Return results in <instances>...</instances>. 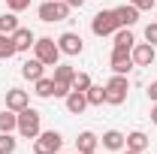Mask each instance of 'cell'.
Masks as SVG:
<instances>
[{
	"label": "cell",
	"mask_w": 157,
	"mask_h": 154,
	"mask_svg": "<svg viewBox=\"0 0 157 154\" xmlns=\"http://www.w3.org/2000/svg\"><path fill=\"white\" fill-rule=\"evenodd\" d=\"M12 42H15V52H30L33 42H36V37H33L30 27H18V30L12 33Z\"/></svg>",
	"instance_id": "9a60e30c"
},
{
	"label": "cell",
	"mask_w": 157,
	"mask_h": 154,
	"mask_svg": "<svg viewBox=\"0 0 157 154\" xmlns=\"http://www.w3.org/2000/svg\"><path fill=\"white\" fill-rule=\"evenodd\" d=\"M21 76L27 79V82H36V79L45 76V64H42V60H36V58L24 60V64H21Z\"/></svg>",
	"instance_id": "2e32d148"
},
{
	"label": "cell",
	"mask_w": 157,
	"mask_h": 154,
	"mask_svg": "<svg viewBox=\"0 0 157 154\" xmlns=\"http://www.w3.org/2000/svg\"><path fill=\"white\" fill-rule=\"evenodd\" d=\"M82 154H97V151H82Z\"/></svg>",
	"instance_id": "e575fe53"
},
{
	"label": "cell",
	"mask_w": 157,
	"mask_h": 154,
	"mask_svg": "<svg viewBox=\"0 0 157 154\" xmlns=\"http://www.w3.org/2000/svg\"><path fill=\"white\" fill-rule=\"evenodd\" d=\"M109 67H112V73L118 76H127L136 64H133V55L130 52H121V48H112V58H109Z\"/></svg>",
	"instance_id": "ba28073f"
},
{
	"label": "cell",
	"mask_w": 157,
	"mask_h": 154,
	"mask_svg": "<svg viewBox=\"0 0 157 154\" xmlns=\"http://www.w3.org/2000/svg\"><path fill=\"white\" fill-rule=\"evenodd\" d=\"M18 27L21 24H18V18H15V12H3V15H0V33H9V37H12Z\"/></svg>",
	"instance_id": "603a6c76"
},
{
	"label": "cell",
	"mask_w": 157,
	"mask_h": 154,
	"mask_svg": "<svg viewBox=\"0 0 157 154\" xmlns=\"http://www.w3.org/2000/svg\"><path fill=\"white\" fill-rule=\"evenodd\" d=\"M91 30H94V37H112V33L118 30L115 9H100L97 15L91 18Z\"/></svg>",
	"instance_id": "8992f818"
},
{
	"label": "cell",
	"mask_w": 157,
	"mask_h": 154,
	"mask_svg": "<svg viewBox=\"0 0 157 154\" xmlns=\"http://www.w3.org/2000/svg\"><path fill=\"white\" fill-rule=\"evenodd\" d=\"M36 15H39V21H45V24L67 21V18H70V6H67L63 0H45V3L36 6Z\"/></svg>",
	"instance_id": "277c9868"
},
{
	"label": "cell",
	"mask_w": 157,
	"mask_h": 154,
	"mask_svg": "<svg viewBox=\"0 0 157 154\" xmlns=\"http://www.w3.org/2000/svg\"><path fill=\"white\" fill-rule=\"evenodd\" d=\"M55 82H60V85H70L73 88V79H76V67H70V64H55Z\"/></svg>",
	"instance_id": "d6986e66"
},
{
	"label": "cell",
	"mask_w": 157,
	"mask_h": 154,
	"mask_svg": "<svg viewBox=\"0 0 157 154\" xmlns=\"http://www.w3.org/2000/svg\"><path fill=\"white\" fill-rule=\"evenodd\" d=\"M60 145H63V136L58 130H42L33 139V154H60Z\"/></svg>",
	"instance_id": "5b68a950"
},
{
	"label": "cell",
	"mask_w": 157,
	"mask_h": 154,
	"mask_svg": "<svg viewBox=\"0 0 157 154\" xmlns=\"http://www.w3.org/2000/svg\"><path fill=\"white\" fill-rule=\"evenodd\" d=\"M70 91H73L70 85H60V82H55V97H67Z\"/></svg>",
	"instance_id": "f546056e"
},
{
	"label": "cell",
	"mask_w": 157,
	"mask_h": 154,
	"mask_svg": "<svg viewBox=\"0 0 157 154\" xmlns=\"http://www.w3.org/2000/svg\"><path fill=\"white\" fill-rule=\"evenodd\" d=\"M151 124H157V103L151 106Z\"/></svg>",
	"instance_id": "d6a6232c"
},
{
	"label": "cell",
	"mask_w": 157,
	"mask_h": 154,
	"mask_svg": "<svg viewBox=\"0 0 157 154\" xmlns=\"http://www.w3.org/2000/svg\"><path fill=\"white\" fill-rule=\"evenodd\" d=\"M33 58L42 60L45 67H55V64H60L58 39H52V37H36V42H33Z\"/></svg>",
	"instance_id": "7a4b0ae2"
},
{
	"label": "cell",
	"mask_w": 157,
	"mask_h": 154,
	"mask_svg": "<svg viewBox=\"0 0 157 154\" xmlns=\"http://www.w3.org/2000/svg\"><path fill=\"white\" fill-rule=\"evenodd\" d=\"M121 154H139V151H130V148H124V151H121Z\"/></svg>",
	"instance_id": "836d02e7"
},
{
	"label": "cell",
	"mask_w": 157,
	"mask_h": 154,
	"mask_svg": "<svg viewBox=\"0 0 157 154\" xmlns=\"http://www.w3.org/2000/svg\"><path fill=\"white\" fill-rule=\"evenodd\" d=\"M91 85H94V82H91L88 73H76V79H73V91H82V94H85Z\"/></svg>",
	"instance_id": "484cf974"
},
{
	"label": "cell",
	"mask_w": 157,
	"mask_h": 154,
	"mask_svg": "<svg viewBox=\"0 0 157 154\" xmlns=\"http://www.w3.org/2000/svg\"><path fill=\"white\" fill-rule=\"evenodd\" d=\"M127 3H133L139 12H145V9H154V0H127Z\"/></svg>",
	"instance_id": "f1b7e54d"
},
{
	"label": "cell",
	"mask_w": 157,
	"mask_h": 154,
	"mask_svg": "<svg viewBox=\"0 0 157 154\" xmlns=\"http://www.w3.org/2000/svg\"><path fill=\"white\" fill-rule=\"evenodd\" d=\"M30 6V0H6V9L9 12H21V9H27Z\"/></svg>",
	"instance_id": "83f0119b"
},
{
	"label": "cell",
	"mask_w": 157,
	"mask_h": 154,
	"mask_svg": "<svg viewBox=\"0 0 157 154\" xmlns=\"http://www.w3.org/2000/svg\"><path fill=\"white\" fill-rule=\"evenodd\" d=\"M145 42H151V45L157 48V21L145 24Z\"/></svg>",
	"instance_id": "4316f807"
},
{
	"label": "cell",
	"mask_w": 157,
	"mask_h": 154,
	"mask_svg": "<svg viewBox=\"0 0 157 154\" xmlns=\"http://www.w3.org/2000/svg\"><path fill=\"white\" fill-rule=\"evenodd\" d=\"M112 39H115V48H121V52H133V45H136L133 27H118L112 33Z\"/></svg>",
	"instance_id": "4fadbf2b"
},
{
	"label": "cell",
	"mask_w": 157,
	"mask_h": 154,
	"mask_svg": "<svg viewBox=\"0 0 157 154\" xmlns=\"http://www.w3.org/2000/svg\"><path fill=\"white\" fill-rule=\"evenodd\" d=\"M148 136L142 133V130H133V133H127V145L124 148H130V151H139V154H145V148H148Z\"/></svg>",
	"instance_id": "ac0fdd59"
},
{
	"label": "cell",
	"mask_w": 157,
	"mask_h": 154,
	"mask_svg": "<svg viewBox=\"0 0 157 154\" xmlns=\"http://www.w3.org/2000/svg\"><path fill=\"white\" fill-rule=\"evenodd\" d=\"M115 18H118V27H133L139 21V9L133 3H124V6H115Z\"/></svg>",
	"instance_id": "30bf717a"
},
{
	"label": "cell",
	"mask_w": 157,
	"mask_h": 154,
	"mask_svg": "<svg viewBox=\"0 0 157 154\" xmlns=\"http://www.w3.org/2000/svg\"><path fill=\"white\" fill-rule=\"evenodd\" d=\"M148 100H151V103H157V82H151V85H148Z\"/></svg>",
	"instance_id": "4dcf8cb0"
},
{
	"label": "cell",
	"mask_w": 157,
	"mask_h": 154,
	"mask_svg": "<svg viewBox=\"0 0 157 154\" xmlns=\"http://www.w3.org/2000/svg\"><path fill=\"white\" fill-rule=\"evenodd\" d=\"M103 88H106V103H109V106H124V103H127V94H130V79L115 73Z\"/></svg>",
	"instance_id": "6da1fadb"
},
{
	"label": "cell",
	"mask_w": 157,
	"mask_h": 154,
	"mask_svg": "<svg viewBox=\"0 0 157 154\" xmlns=\"http://www.w3.org/2000/svg\"><path fill=\"white\" fill-rule=\"evenodd\" d=\"M130 55H133V64H136V67H151L157 60V48L151 42H136Z\"/></svg>",
	"instance_id": "9c48e42d"
},
{
	"label": "cell",
	"mask_w": 157,
	"mask_h": 154,
	"mask_svg": "<svg viewBox=\"0 0 157 154\" xmlns=\"http://www.w3.org/2000/svg\"><path fill=\"white\" fill-rule=\"evenodd\" d=\"M12 55H18V52H15L12 37H9V33H0V60H9Z\"/></svg>",
	"instance_id": "cb8c5ba5"
},
{
	"label": "cell",
	"mask_w": 157,
	"mask_h": 154,
	"mask_svg": "<svg viewBox=\"0 0 157 154\" xmlns=\"http://www.w3.org/2000/svg\"><path fill=\"white\" fill-rule=\"evenodd\" d=\"M63 103H67V112L70 115H82L88 109V97L82 94V91H70V94L63 97Z\"/></svg>",
	"instance_id": "5bb4252c"
},
{
	"label": "cell",
	"mask_w": 157,
	"mask_h": 154,
	"mask_svg": "<svg viewBox=\"0 0 157 154\" xmlns=\"http://www.w3.org/2000/svg\"><path fill=\"white\" fill-rule=\"evenodd\" d=\"M33 94L36 97H42V100H48V97H55V79H36L33 82Z\"/></svg>",
	"instance_id": "44dd1931"
},
{
	"label": "cell",
	"mask_w": 157,
	"mask_h": 154,
	"mask_svg": "<svg viewBox=\"0 0 157 154\" xmlns=\"http://www.w3.org/2000/svg\"><path fill=\"white\" fill-rule=\"evenodd\" d=\"M63 3H67L70 9H82V6H85V0H63Z\"/></svg>",
	"instance_id": "1f68e13d"
},
{
	"label": "cell",
	"mask_w": 157,
	"mask_h": 154,
	"mask_svg": "<svg viewBox=\"0 0 157 154\" xmlns=\"http://www.w3.org/2000/svg\"><path fill=\"white\" fill-rule=\"evenodd\" d=\"M27 106H30V97H27V91H21V88H9V91H6V109L21 112V109H27Z\"/></svg>",
	"instance_id": "8fae6325"
},
{
	"label": "cell",
	"mask_w": 157,
	"mask_h": 154,
	"mask_svg": "<svg viewBox=\"0 0 157 154\" xmlns=\"http://www.w3.org/2000/svg\"><path fill=\"white\" fill-rule=\"evenodd\" d=\"M18 148V139L12 133H0V154H15Z\"/></svg>",
	"instance_id": "d4e9b609"
},
{
	"label": "cell",
	"mask_w": 157,
	"mask_h": 154,
	"mask_svg": "<svg viewBox=\"0 0 157 154\" xmlns=\"http://www.w3.org/2000/svg\"><path fill=\"white\" fill-rule=\"evenodd\" d=\"M85 97H88V106H103L106 103V88L103 85H91L85 91Z\"/></svg>",
	"instance_id": "7402d4cb"
},
{
	"label": "cell",
	"mask_w": 157,
	"mask_h": 154,
	"mask_svg": "<svg viewBox=\"0 0 157 154\" xmlns=\"http://www.w3.org/2000/svg\"><path fill=\"white\" fill-rule=\"evenodd\" d=\"M18 133L24 136V139H36L39 133H42V115H39L36 109H21L18 112Z\"/></svg>",
	"instance_id": "3957f363"
},
{
	"label": "cell",
	"mask_w": 157,
	"mask_h": 154,
	"mask_svg": "<svg viewBox=\"0 0 157 154\" xmlns=\"http://www.w3.org/2000/svg\"><path fill=\"white\" fill-rule=\"evenodd\" d=\"M100 142H103V148H106V151H124L127 136L121 133V130H106V133L100 136Z\"/></svg>",
	"instance_id": "7c38bea8"
},
{
	"label": "cell",
	"mask_w": 157,
	"mask_h": 154,
	"mask_svg": "<svg viewBox=\"0 0 157 154\" xmlns=\"http://www.w3.org/2000/svg\"><path fill=\"white\" fill-rule=\"evenodd\" d=\"M97 145H100V136L94 133V130H82V133H78V139H76L78 154H82V151H97Z\"/></svg>",
	"instance_id": "e0dca14e"
},
{
	"label": "cell",
	"mask_w": 157,
	"mask_h": 154,
	"mask_svg": "<svg viewBox=\"0 0 157 154\" xmlns=\"http://www.w3.org/2000/svg\"><path fill=\"white\" fill-rule=\"evenodd\" d=\"M15 130H18V112L3 109L0 112V133H15Z\"/></svg>",
	"instance_id": "ffe728a7"
},
{
	"label": "cell",
	"mask_w": 157,
	"mask_h": 154,
	"mask_svg": "<svg viewBox=\"0 0 157 154\" xmlns=\"http://www.w3.org/2000/svg\"><path fill=\"white\" fill-rule=\"evenodd\" d=\"M58 48H60V55L76 58V55L85 52V39L78 37V33H73V30H67V33H60V37H58Z\"/></svg>",
	"instance_id": "52a82bcc"
}]
</instances>
